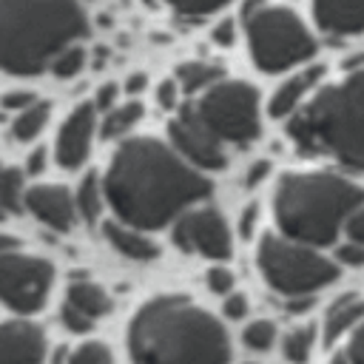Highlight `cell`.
Masks as SVG:
<instances>
[{"mask_svg":"<svg viewBox=\"0 0 364 364\" xmlns=\"http://www.w3.org/2000/svg\"><path fill=\"white\" fill-rule=\"evenodd\" d=\"M102 188L117 219L139 230H156L210 196L208 176L154 136L125 139L111 156Z\"/></svg>","mask_w":364,"mask_h":364,"instance_id":"cell-1","label":"cell"},{"mask_svg":"<svg viewBox=\"0 0 364 364\" xmlns=\"http://www.w3.org/2000/svg\"><path fill=\"white\" fill-rule=\"evenodd\" d=\"M134 364H228L225 327L185 296H156L142 304L128 330Z\"/></svg>","mask_w":364,"mask_h":364,"instance_id":"cell-2","label":"cell"},{"mask_svg":"<svg viewBox=\"0 0 364 364\" xmlns=\"http://www.w3.org/2000/svg\"><path fill=\"white\" fill-rule=\"evenodd\" d=\"M88 34L80 0H0V71L28 77Z\"/></svg>","mask_w":364,"mask_h":364,"instance_id":"cell-3","label":"cell"},{"mask_svg":"<svg viewBox=\"0 0 364 364\" xmlns=\"http://www.w3.org/2000/svg\"><path fill=\"white\" fill-rule=\"evenodd\" d=\"M287 134L301 154L333 156L344 168L364 171V68L293 111Z\"/></svg>","mask_w":364,"mask_h":364,"instance_id":"cell-4","label":"cell"},{"mask_svg":"<svg viewBox=\"0 0 364 364\" xmlns=\"http://www.w3.org/2000/svg\"><path fill=\"white\" fill-rule=\"evenodd\" d=\"M361 205L364 191L355 182L327 171L287 173L282 176L273 196L282 233L313 247L336 242L347 216Z\"/></svg>","mask_w":364,"mask_h":364,"instance_id":"cell-5","label":"cell"},{"mask_svg":"<svg viewBox=\"0 0 364 364\" xmlns=\"http://www.w3.org/2000/svg\"><path fill=\"white\" fill-rule=\"evenodd\" d=\"M245 34L253 63L267 71L293 68L316 54V40L293 9L256 0L245 9Z\"/></svg>","mask_w":364,"mask_h":364,"instance_id":"cell-6","label":"cell"},{"mask_svg":"<svg viewBox=\"0 0 364 364\" xmlns=\"http://www.w3.org/2000/svg\"><path fill=\"white\" fill-rule=\"evenodd\" d=\"M256 262L267 284L284 296H307L338 279V267L330 259L290 236L264 233L256 247Z\"/></svg>","mask_w":364,"mask_h":364,"instance_id":"cell-7","label":"cell"},{"mask_svg":"<svg viewBox=\"0 0 364 364\" xmlns=\"http://www.w3.org/2000/svg\"><path fill=\"white\" fill-rule=\"evenodd\" d=\"M196 111L210 125V131L225 142H253L262 131L259 125V94L242 80H219L196 102Z\"/></svg>","mask_w":364,"mask_h":364,"instance_id":"cell-8","label":"cell"},{"mask_svg":"<svg viewBox=\"0 0 364 364\" xmlns=\"http://www.w3.org/2000/svg\"><path fill=\"white\" fill-rule=\"evenodd\" d=\"M54 270L46 259L20 250L0 253V301L14 313H37L51 290Z\"/></svg>","mask_w":364,"mask_h":364,"instance_id":"cell-9","label":"cell"},{"mask_svg":"<svg viewBox=\"0 0 364 364\" xmlns=\"http://www.w3.org/2000/svg\"><path fill=\"white\" fill-rule=\"evenodd\" d=\"M171 145L196 168L202 171H222L225 168V151L222 139L210 131V125L202 119L196 105H182L176 117L168 122Z\"/></svg>","mask_w":364,"mask_h":364,"instance_id":"cell-10","label":"cell"},{"mask_svg":"<svg viewBox=\"0 0 364 364\" xmlns=\"http://www.w3.org/2000/svg\"><path fill=\"white\" fill-rule=\"evenodd\" d=\"M173 242L185 253H199L208 259H228L230 256V230L225 219L213 208H196L176 216Z\"/></svg>","mask_w":364,"mask_h":364,"instance_id":"cell-11","label":"cell"},{"mask_svg":"<svg viewBox=\"0 0 364 364\" xmlns=\"http://www.w3.org/2000/svg\"><path fill=\"white\" fill-rule=\"evenodd\" d=\"M94 128H97V105L94 102H82L77 105L68 119L63 122L60 134H57V162L63 168H80L91 151V139H94Z\"/></svg>","mask_w":364,"mask_h":364,"instance_id":"cell-12","label":"cell"},{"mask_svg":"<svg viewBox=\"0 0 364 364\" xmlns=\"http://www.w3.org/2000/svg\"><path fill=\"white\" fill-rule=\"evenodd\" d=\"M26 208L54 230H68L77 219V202L63 185H34L26 191Z\"/></svg>","mask_w":364,"mask_h":364,"instance_id":"cell-13","label":"cell"},{"mask_svg":"<svg viewBox=\"0 0 364 364\" xmlns=\"http://www.w3.org/2000/svg\"><path fill=\"white\" fill-rule=\"evenodd\" d=\"M46 336L31 321H0V364H40Z\"/></svg>","mask_w":364,"mask_h":364,"instance_id":"cell-14","label":"cell"},{"mask_svg":"<svg viewBox=\"0 0 364 364\" xmlns=\"http://www.w3.org/2000/svg\"><path fill=\"white\" fill-rule=\"evenodd\" d=\"M313 17L321 31L350 37L364 31V0H313Z\"/></svg>","mask_w":364,"mask_h":364,"instance_id":"cell-15","label":"cell"},{"mask_svg":"<svg viewBox=\"0 0 364 364\" xmlns=\"http://www.w3.org/2000/svg\"><path fill=\"white\" fill-rule=\"evenodd\" d=\"M321 74H324L321 65H307L304 71L287 77V80L273 91V97H270V105H267L270 117H273V119H282V117H290L293 111H299V108H301V100L316 88V82L321 80Z\"/></svg>","mask_w":364,"mask_h":364,"instance_id":"cell-16","label":"cell"},{"mask_svg":"<svg viewBox=\"0 0 364 364\" xmlns=\"http://www.w3.org/2000/svg\"><path fill=\"white\" fill-rule=\"evenodd\" d=\"M102 233L114 245V250L128 256V259L148 262V259L159 256V245L154 239H148L145 233H139V228H134V225H125L119 219L117 222H102Z\"/></svg>","mask_w":364,"mask_h":364,"instance_id":"cell-17","label":"cell"},{"mask_svg":"<svg viewBox=\"0 0 364 364\" xmlns=\"http://www.w3.org/2000/svg\"><path fill=\"white\" fill-rule=\"evenodd\" d=\"M358 321H364V299L355 296V293H347V296H338L327 316H324V341L333 344L336 338H341L347 330H353Z\"/></svg>","mask_w":364,"mask_h":364,"instance_id":"cell-18","label":"cell"},{"mask_svg":"<svg viewBox=\"0 0 364 364\" xmlns=\"http://www.w3.org/2000/svg\"><path fill=\"white\" fill-rule=\"evenodd\" d=\"M68 301H71L74 307H80L82 313H88L91 318H97V316H102V313L111 310L108 293H105L100 284L88 282V279H77V282L68 284Z\"/></svg>","mask_w":364,"mask_h":364,"instance_id":"cell-19","label":"cell"},{"mask_svg":"<svg viewBox=\"0 0 364 364\" xmlns=\"http://www.w3.org/2000/svg\"><path fill=\"white\" fill-rule=\"evenodd\" d=\"M222 80V68L216 63H205V60H193V63H182L179 71H176V82L185 94H193V91H205L210 88L213 82Z\"/></svg>","mask_w":364,"mask_h":364,"instance_id":"cell-20","label":"cell"},{"mask_svg":"<svg viewBox=\"0 0 364 364\" xmlns=\"http://www.w3.org/2000/svg\"><path fill=\"white\" fill-rule=\"evenodd\" d=\"M102 185H100V176L97 173H85L82 176V182H80V188H77V193H74V202H77V213L88 222V225H94L100 216H102Z\"/></svg>","mask_w":364,"mask_h":364,"instance_id":"cell-21","label":"cell"},{"mask_svg":"<svg viewBox=\"0 0 364 364\" xmlns=\"http://www.w3.org/2000/svg\"><path fill=\"white\" fill-rule=\"evenodd\" d=\"M139 117H142V105H139L136 100H131V102H125V105H114V108L105 111L100 131H102L105 139L125 136V134L139 122Z\"/></svg>","mask_w":364,"mask_h":364,"instance_id":"cell-22","label":"cell"},{"mask_svg":"<svg viewBox=\"0 0 364 364\" xmlns=\"http://www.w3.org/2000/svg\"><path fill=\"white\" fill-rule=\"evenodd\" d=\"M48 114H51L48 102H40V100H37L34 105H28V108L17 111V117H14V122H11V136H14V139H20V142L34 139V136L46 128Z\"/></svg>","mask_w":364,"mask_h":364,"instance_id":"cell-23","label":"cell"},{"mask_svg":"<svg viewBox=\"0 0 364 364\" xmlns=\"http://www.w3.org/2000/svg\"><path fill=\"white\" fill-rule=\"evenodd\" d=\"M0 208L6 213H20L26 208L23 173L17 168H0Z\"/></svg>","mask_w":364,"mask_h":364,"instance_id":"cell-24","label":"cell"},{"mask_svg":"<svg viewBox=\"0 0 364 364\" xmlns=\"http://www.w3.org/2000/svg\"><path fill=\"white\" fill-rule=\"evenodd\" d=\"M148 3H156V0H148ZM159 3H165L173 14L185 17V20H202V17L225 9L230 0H159Z\"/></svg>","mask_w":364,"mask_h":364,"instance_id":"cell-25","label":"cell"},{"mask_svg":"<svg viewBox=\"0 0 364 364\" xmlns=\"http://www.w3.org/2000/svg\"><path fill=\"white\" fill-rule=\"evenodd\" d=\"M82 65H85V48L82 46H77V43H71V46H65L54 60H51V74L54 77H60V80H71V77H77L80 71H82Z\"/></svg>","mask_w":364,"mask_h":364,"instance_id":"cell-26","label":"cell"},{"mask_svg":"<svg viewBox=\"0 0 364 364\" xmlns=\"http://www.w3.org/2000/svg\"><path fill=\"white\" fill-rule=\"evenodd\" d=\"M313 327H296L293 333L284 336V358L293 361V364H304L310 358V350H313Z\"/></svg>","mask_w":364,"mask_h":364,"instance_id":"cell-27","label":"cell"},{"mask_svg":"<svg viewBox=\"0 0 364 364\" xmlns=\"http://www.w3.org/2000/svg\"><path fill=\"white\" fill-rule=\"evenodd\" d=\"M245 344L250 347V350H270V344L276 341V327H273V321H267V318H262V321H250L247 327H245Z\"/></svg>","mask_w":364,"mask_h":364,"instance_id":"cell-28","label":"cell"},{"mask_svg":"<svg viewBox=\"0 0 364 364\" xmlns=\"http://www.w3.org/2000/svg\"><path fill=\"white\" fill-rule=\"evenodd\" d=\"M68 364H114V358H111V353H108L105 344H100V341H85V344H80V347L68 355Z\"/></svg>","mask_w":364,"mask_h":364,"instance_id":"cell-29","label":"cell"},{"mask_svg":"<svg viewBox=\"0 0 364 364\" xmlns=\"http://www.w3.org/2000/svg\"><path fill=\"white\" fill-rule=\"evenodd\" d=\"M60 316H63V324H65L71 333H85V330H91V324H94L91 316L82 313L80 307H74L71 301L63 304V313H60Z\"/></svg>","mask_w":364,"mask_h":364,"instance_id":"cell-30","label":"cell"},{"mask_svg":"<svg viewBox=\"0 0 364 364\" xmlns=\"http://www.w3.org/2000/svg\"><path fill=\"white\" fill-rule=\"evenodd\" d=\"M336 259H338V262H344V264L361 267V264H364V245L350 239L347 245H338V250H336Z\"/></svg>","mask_w":364,"mask_h":364,"instance_id":"cell-31","label":"cell"},{"mask_svg":"<svg viewBox=\"0 0 364 364\" xmlns=\"http://www.w3.org/2000/svg\"><path fill=\"white\" fill-rule=\"evenodd\" d=\"M34 102H37V97H34L31 91H9V94L0 97V105H3L6 111H23V108H28V105H34Z\"/></svg>","mask_w":364,"mask_h":364,"instance_id":"cell-32","label":"cell"},{"mask_svg":"<svg viewBox=\"0 0 364 364\" xmlns=\"http://www.w3.org/2000/svg\"><path fill=\"white\" fill-rule=\"evenodd\" d=\"M208 287L213 293H230L233 287V273L228 267H210L208 270Z\"/></svg>","mask_w":364,"mask_h":364,"instance_id":"cell-33","label":"cell"},{"mask_svg":"<svg viewBox=\"0 0 364 364\" xmlns=\"http://www.w3.org/2000/svg\"><path fill=\"white\" fill-rule=\"evenodd\" d=\"M156 100H159V105H162L165 111L176 108V100H179V82H176V80H162L159 88H156Z\"/></svg>","mask_w":364,"mask_h":364,"instance_id":"cell-34","label":"cell"},{"mask_svg":"<svg viewBox=\"0 0 364 364\" xmlns=\"http://www.w3.org/2000/svg\"><path fill=\"white\" fill-rule=\"evenodd\" d=\"M347 358L353 364H364V321H358L353 327V338L347 344Z\"/></svg>","mask_w":364,"mask_h":364,"instance_id":"cell-35","label":"cell"},{"mask_svg":"<svg viewBox=\"0 0 364 364\" xmlns=\"http://www.w3.org/2000/svg\"><path fill=\"white\" fill-rule=\"evenodd\" d=\"M344 230L350 233V239H353V242H361V245H364V205H361V208H355V210L347 216Z\"/></svg>","mask_w":364,"mask_h":364,"instance_id":"cell-36","label":"cell"},{"mask_svg":"<svg viewBox=\"0 0 364 364\" xmlns=\"http://www.w3.org/2000/svg\"><path fill=\"white\" fill-rule=\"evenodd\" d=\"M225 316L228 318H245L247 316V299L242 296V293H233V296H228L225 299Z\"/></svg>","mask_w":364,"mask_h":364,"instance_id":"cell-37","label":"cell"},{"mask_svg":"<svg viewBox=\"0 0 364 364\" xmlns=\"http://www.w3.org/2000/svg\"><path fill=\"white\" fill-rule=\"evenodd\" d=\"M117 82H105V85H100V91H97V100H94V105H97V111H108V108H114V100H117Z\"/></svg>","mask_w":364,"mask_h":364,"instance_id":"cell-38","label":"cell"},{"mask_svg":"<svg viewBox=\"0 0 364 364\" xmlns=\"http://www.w3.org/2000/svg\"><path fill=\"white\" fill-rule=\"evenodd\" d=\"M233 37H236V28H233V23L230 20H222L219 26H213V43L216 46H230L233 43Z\"/></svg>","mask_w":364,"mask_h":364,"instance_id":"cell-39","label":"cell"},{"mask_svg":"<svg viewBox=\"0 0 364 364\" xmlns=\"http://www.w3.org/2000/svg\"><path fill=\"white\" fill-rule=\"evenodd\" d=\"M256 213H259V205H256V202H250V205L242 210V216H239V233H242V236H250Z\"/></svg>","mask_w":364,"mask_h":364,"instance_id":"cell-40","label":"cell"},{"mask_svg":"<svg viewBox=\"0 0 364 364\" xmlns=\"http://www.w3.org/2000/svg\"><path fill=\"white\" fill-rule=\"evenodd\" d=\"M267 171H270V162H253V168H250V173H247V188H256L264 176H267Z\"/></svg>","mask_w":364,"mask_h":364,"instance_id":"cell-41","label":"cell"},{"mask_svg":"<svg viewBox=\"0 0 364 364\" xmlns=\"http://www.w3.org/2000/svg\"><path fill=\"white\" fill-rule=\"evenodd\" d=\"M43 168H46V151L37 148V151L28 154V159H26V171H28V173H40Z\"/></svg>","mask_w":364,"mask_h":364,"instance_id":"cell-42","label":"cell"},{"mask_svg":"<svg viewBox=\"0 0 364 364\" xmlns=\"http://www.w3.org/2000/svg\"><path fill=\"white\" fill-rule=\"evenodd\" d=\"M310 307H313L310 293H307V296H293V299L287 301V310H290V313H304V310H310Z\"/></svg>","mask_w":364,"mask_h":364,"instance_id":"cell-43","label":"cell"},{"mask_svg":"<svg viewBox=\"0 0 364 364\" xmlns=\"http://www.w3.org/2000/svg\"><path fill=\"white\" fill-rule=\"evenodd\" d=\"M142 88H145V74H134V77L125 82V91H131V94L142 91Z\"/></svg>","mask_w":364,"mask_h":364,"instance_id":"cell-44","label":"cell"},{"mask_svg":"<svg viewBox=\"0 0 364 364\" xmlns=\"http://www.w3.org/2000/svg\"><path fill=\"white\" fill-rule=\"evenodd\" d=\"M9 250H17V239H11V236H0V253H9Z\"/></svg>","mask_w":364,"mask_h":364,"instance_id":"cell-45","label":"cell"},{"mask_svg":"<svg viewBox=\"0 0 364 364\" xmlns=\"http://www.w3.org/2000/svg\"><path fill=\"white\" fill-rule=\"evenodd\" d=\"M330 364H353V361H350V358H347V353H344V355H336Z\"/></svg>","mask_w":364,"mask_h":364,"instance_id":"cell-46","label":"cell"},{"mask_svg":"<svg viewBox=\"0 0 364 364\" xmlns=\"http://www.w3.org/2000/svg\"><path fill=\"white\" fill-rule=\"evenodd\" d=\"M3 216H6V210H3V208H0V219H3Z\"/></svg>","mask_w":364,"mask_h":364,"instance_id":"cell-47","label":"cell"},{"mask_svg":"<svg viewBox=\"0 0 364 364\" xmlns=\"http://www.w3.org/2000/svg\"><path fill=\"white\" fill-rule=\"evenodd\" d=\"M247 364H256V361H247Z\"/></svg>","mask_w":364,"mask_h":364,"instance_id":"cell-48","label":"cell"}]
</instances>
